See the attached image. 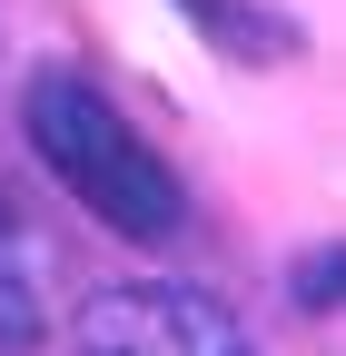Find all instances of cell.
Masks as SVG:
<instances>
[{
    "label": "cell",
    "mask_w": 346,
    "mask_h": 356,
    "mask_svg": "<svg viewBox=\"0 0 346 356\" xmlns=\"http://www.w3.org/2000/svg\"><path fill=\"white\" fill-rule=\"evenodd\" d=\"M79 356H247L238 317L218 297H198L179 277H139V287H99L79 307Z\"/></svg>",
    "instance_id": "cell-2"
},
{
    "label": "cell",
    "mask_w": 346,
    "mask_h": 356,
    "mask_svg": "<svg viewBox=\"0 0 346 356\" xmlns=\"http://www.w3.org/2000/svg\"><path fill=\"white\" fill-rule=\"evenodd\" d=\"M40 267H50V248H40L10 208H0V356H20L40 327H50V297H40Z\"/></svg>",
    "instance_id": "cell-3"
},
{
    "label": "cell",
    "mask_w": 346,
    "mask_h": 356,
    "mask_svg": "<svg viewBox=\"0 0 346 356\" xmlns=\"http://www.w3.org/2000/svg\"><path fill=\"white\" fill-rule=\"evenodd\" d=\"M20 129H30L40 168H50L60 188L99 218V228L139 238V248H158V238L188 228V188H179V168H168L139 129L119 119V99H109L99 79H79V70H40V79L20 89Z\"/></svg>",
    "instance_id": "cell-1"
},
{
    "label": "cell",
    "mask_w": 346,
    "mask_h": 356,
    "mask_svg": "<svg viewBox=\"0 0 346 356\" xmlns=\"http://www.w3.org/2000/svg\"><path fill=\"white\" fill-rule=\"evenodd\" d=\"M179 10H188V20H198L208 40H218L228 60H277L287 40H297V30H287V20L267 10V0H179Z\"/></svg>",
    "instance_id": "cell-4"
}]
</instances>
